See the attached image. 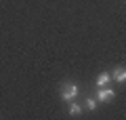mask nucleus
<instances>
[{"instance_id": "nucleus-1", "label": "nucleus", "mask_w": 126, "mask_h": 120, "mask_svg": "<svg viewBox=\"0 0 126 120\" xmlns=\"http://www.w3.org/2000/svg\"><path fill=\"white\" fill-rule=\"evenodd\" d=\"M76 95H78V86H76V84H63V89H61V97L65 99V101H72Z\"/></svg>"}, {"instance_id": "nucleus-2", "label": "nucleus", "mask_w": 126, "mask_h": 120, "mask_svg": "<svg viewBox=\"0 0 126 120\" xmlns=\"http://www.w3.org/2000/svg\"><path fill=\"white\" fill-rule=\"evenodd\" d=\"M113 91L111 89H107V86H99V93H97V99H99V101H111L113 99Z\"/></svg>"}, {"instance_id": "nucleus-3", "label": "nucleus", "mask_w": 126, "mask_h": 120, "mask_svg": "<svg viewBox=\"0 0 126 120\" xmlns=\"http://www.w3.org/2000/svg\"><path fill=\"white\" fill-rule=\"evenodd\" d=\"M111 78L116 80V82H124V80H126V70H124V67H116Z\"/></svg>"}, {"instance_id": "nucleus-4", "label": "nucleus", "mask_w": 126, "mask_h": 120, "mask_svg": "<svg viewBox=\"0 0 126 120\" xmlns=\"http://www.w3.org/2000/svg\"><path fill=\"white\" fill-rule=\"evenodd\" d=\"M109 78H111L109 74H101L99 78H97V86H105V84L109 82Z\"/></svg>"}, {"instance_id": "nucleus-5", "label": "nucleus", "mask_w": 126, "mask_h": 120, "mask_svg": "<svg viewBox=\"0 0 126 120\" xmlns=\"http://www.w3.org/2000/svg\"><path fill=\"white\" fill-rule=\"evenodd\" d=\"M80 112H82V107L78 105V103H72V101H69V114L78 116V114H80Z\"/></svg>"}, {"instance_id": "nucleus-6", "label": "nucleus", "mask_w": 126, "mask_h": 120, "mask_svg": "<svg viewBox=\"0 0 126 120\" xmlns=\"http://www.w3.org/2000/svg\"><path fill=\"white\" fill-rule=\"evenodd\" d=\"M86 107H88V110H94V107H97V101H94V99H86Z\"/></svg>"}]
</instances>
